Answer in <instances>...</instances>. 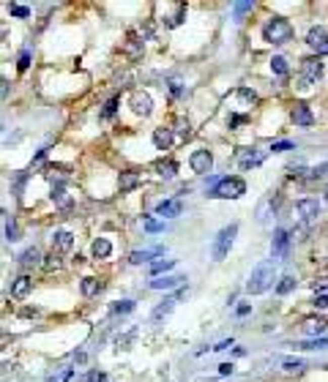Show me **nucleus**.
<instances>
[{
  "mask_svg": "<svg viewBox=\"0 0 328 382\" xmlns=\"http://www.w3.org/2000/svg\"><path fill=\"white\" fill-rule=\"evenodd\" d=\"M246 11H252V3H236V14H246Z\"/></svg>",
  "mask_w": 328,
  "mask_h": 382,
  "instance_id": "09e8293b",
  "label": "nucleus"
},
{
  "mask_svg": "<svg viewBox=\"0 0 328 382\" xmlns=\"http://www.w3.org/2000/svg\"><path fill=\"white\" fill-rule=\"evenodd\" d=\"M238 235V224H227L222 232L216 235V240H213V259H224L227 257V251H230V246H232V238Z\"/></svg>",
  "mask_w": 328,
  "mask_h": 382,
  "instance_id": "20e7f679",
  "label": "nucleus"
},
{
  "mask_svg": "<svg viewBox=\"0 0 328 382\" xmlns=\"http://www.w3.org/2000/svg\"><path fill=\"white\" fill-rule=\"evenodd\" d=\"M162 221H156V219H145V230L148 232H162Z\"/></svg>",
  "mask_w": 328,
  "mask_h": 382,
  "instance_id": "37998d69",
  "label": "nucleus"
},
{
  "mask_svg": "<svg viewBox=\"0 0 328 382\" xmlns=\"http://www.w3.org/2000/svg\"><path fill=\"white\" fill-rule=\"evenodd\" d=\"M46 267H58V254H50V257H46Z\"/></svg>",
  "mask_w": 328,
  "mask_h": 382,
  "instance_id": "864d4df0",
  "label": "nucleus"
},
{
  "mask_svg": "<svg viewBox=\"0 0 328 382\" xmlns=\"http://www.w3.org/2000/svg\"><path fill=\"white\" fill-rule=\"evenodd\" d=\"M301 350H320V347H328V336L323 339H314V341H304V344H296Z\"/></svg>",
  "mask_w": 328,
  "mask_h": 382,
  "instance_id": "f704fd0d",
  "label": "nucleus"
},
{
  "mask_svg": "<svg viewBox=\"0 0 328 382\" xmlns=\"http://www.w3.org/2000/svg\"><path fill=\"white\" fill-rule=\"evenodd\" d=\"M290 36H293V28H290V22L282 17H273L268 25L263 28V38L268 44H285V41H290Z\"/></svg>",
  "mask_w": 328,
  "mask_h": 382,
  "instance_id": "7ed1b4c3",
  "label": "nucleus"
},
{
  "mask_svg": "<svg viewBox=\"0 0 328 382\" xmlns=\"http://www.w3.org/2000/svg\"><path fill=\"white\" fill-rule=\"evenodd\" d=\"M238 164H241V170H252V167H257L260 164L257 150H254V147H244V150L238 153Z\"/></svg>",
  "mask_w": 328,
  "mask_h": 382,
  "instance_id": "ddd939ff",
  "label": "nucleus"
},
{
  "mask_svg": "<svg viewBox=\"0 0 328 382\" xmlns=\"http://www.w3.org/2000/svg\"><path fill=\"white\" fill-rule=\"evenodd\" d=\"M131 110L137 112V115H151V110H153V101H151V96L148 93H143V90H137V93H131Z\"/></svg>",
  "mask_w": 328,
  "mask_h": 382,
  "instance_id": "1a4fd4ad",
  "label": "nucleus"
},
{
  "mask_svg": "<svg viewBox=\"0 0 328 382\" xmlns=\"http://www.w3.org/2000/svg\"><path fill=\"white\" fill-rule=\"evenodd\" d=\"M320 55H328V44L323 46V49H317V58H320Z\"/></svg>",
  "mask_w": 328,
  "mask_h": 382,
  "instance_id": "4d7b16f0",
  "label": "nucleus"
},
{
  "mask_svg": "<svg viewBox=\"0 0 328 382\" xmlns=\"http://www.w3.org/2000/svg\"><path fill=\"white\" fill-rule=\"evenodd\" d=\"M238 96H241V98H246V101H252V104L257 101V93L249 90V88H241V90H238Z\"/></svg>",
  "mask_w": 328,
  "mask_h": 382,
  "instance_id": "c03bdc74",
  "label": "nucleus"
},
{
  "mask_svg": "<svg viewBox=\"0 0 328 382\" xmlns=\"http://www.w3.org/2000/svg\"><path fill=\"white\" fill-rule=\"evenodd\" d=\"M282 366H285V371H301V368H304V360H298V358L293 360V358H290V360H285Z\"/></svg>",
  "mask_w": 328,
  "mask_h": 382,
  "instance_id": "58836bf2",
  "label": "nucleus"
},
{
  "mask_svg": "<svg viewBox=\"0 0 328 382\" xmlns=\"http://www.w3.org/2000/svg\"><path fill=\"white\" fill-rule=\"evenodd\" d=\"M293 120H296V126H304V129H309V126L314 123V115L312 110L306 106L304 101H298L296 106H293Z\"/></svg>",
  "mask_w": 328,
  "mask_h": 382,
  "instance_id": "9d476101",
  "label": "nucleus"
},
{
  "mask_svg": "<svg viewBox=\"0 0 328 382\" xmlns=\"http://www.w3.org/2000/svg\"><path fill=\"white\" fill-rule=\"evenodd\" d=\"M314 309H328V295H317L314 298Z\"/></svg>",
  "mask_w": 328,
  "mask_h": 382,
  "instance_id": "49530a36",
  "label": "nucleus"
},
{
  "mask_svg": "<svg viewBox=\"0 0 328 382\" xmlns=\"http://www.w3.org/2000/svg\"><path fill=\"white\" fill-rule=\"evenodd\" d=\"M156 254H164V249H151V251H131L129 262H131V265H143V262H148L151 257H156Z\"/></svg>",
  "mask_w": 328,
  "mask_h": 382,
  "instance_id": "b1692460",
  "label": "nucleus"
},
{
  "mask_svg": "<svg viewBox=\"0 0 328 382\" xmlns=\"http://www.w3.org/2000/svg\"><path fill=\"white\" fill-rule=\"evenodd\" d=\"M104 379H107L104 371H88V374L82 377V382H104Z\"/></svg>",
  "mask_w": 328,
  "mask_h": 382,
  "instance_id": "ea45409f",
  "label": "nucleus"
},
{
  "mask_svg": "<svg viewBox=\"0 0 328 382\" xmlns=\"http://www.w3.org/2000/svg\"><path fill=\"white\" fill-rule=\"evenodd\" d=\"M172 131H178L180 137H189V120L178 118V120H175V129H172Z\"/></svg>",
  "mask_w": 328,
  "mask_h": 382,
  "instance_id": "e433bc0d",
  "label": "nucleus"
},
{
  "mask_svg": "<svg viewBox=\"0 0 328 382\" xmlns=\"http://www.w3.org/2000/svg\"><path fill=\"white\" fill-rule=\"evenodd\" d=\"M102 290H104V284L99 279H82V295L90 298V295H99Z\"/></svg>",
  "mask_w": 328,
  "mask_h": 382,
  "instance_id": "a878e982",
  "label": "nucleus"
},
{
  "mask_svg": "<svg viewBox=\"0 0 328 382\" xmlns=\"http://www.w3.org/2000/svg\"><path fill=\"white\" fill-rule=\"evenodd\" d=\"M244 120H246L244 115H232V118H230V129H232V126H241Z\"/></svg>",
  "mask_w": 328,
  "mask_h": 382,
  "instance_id": "603ef678",
  "label": "nucleus"
},
{
  "mask_svg": "<svg viewBox=\"0 0 328 382\" xmlns=\"http://www.w3.org/2000/svg\"><path fill=\"white\" fill-rule=\"evenodd\" d=\"M189 164H192V170L197 172V175H208L211 167H213V156H211V150H194V153H192V158H189Z\"/></svg>",
  "mask_w": 328,
  "mask_h": 382,
  "instance_id": "39448f33",
  "label": "nucleus"
},
{
  "mask_svg": "<svg viewBox=\"0 0 328 382\" xmlns=\"http://www.w3.org/2000/svg\"><path fill=\"white\" fill-rule=\"evenodd\" d=\"M118 183H120V191H131V189H137V186H139V175H137V172H120V180H118Z\"/></svg>",
  "mask_w": 328,
  "mask_h": 382,
  "instance_id": "412c9836",
  "label": "nucleus"
},
{
  "mask_svg": "<svg viewBox=\"0 0 328 382\" xmlns=\"http://www.w3.org/2000/svg\"><path fill=\"white\" fill-rule=\"evenodd\" d=\"M44 175H46V180H50V183L55 186V189H58L60 183H63L66 178H69V175H66V172H63V170H55V167H50V170H46Z\"/></svg>",
  "mask_w": 328,
  "mask_h": 382,
  "instance_id": "c85d7f7f",
  "label": "nucleus"
},
{
  "mask_svg": "<svg viewBox=\"0 0 328 382\" xmlns=\"http://www.w3.org/2000/svg\"><path fill=\"white\" fill-rule=\"evenodd\" d=\"M287 246H290V232H287V230H273V243H271L273 259H285Z\"/></svg>",
  "mask_w": 328,
  "mask_h": 382,
  "instance_id": "0eeeda50",
  "label": "nucleus"
},
{
  "mask_svg": "<svg viewBox=\"0 0 328 382\" xmlns=\"http://www.w3.org/2000/svg\"><path fill=\"white\" fill-rule=\"evenodd\" d=\"M183 281H186V276H164V279L151 281V290H172V287L183 284Z\"/></svg>",
  "mask_w": 328,
  "mask_h": 382,
  "instance_id": "f3484780",
  "label": "nucleus"
},
{
  "mask_svg": "<svg viewBox=\"0 0 328 382\" xmlns=\"http://www.w3.org/2000/svg\"><path fill=\"white\" fill-rule=\"evenodd\" d=\"M271 150H273V153H285V150H293V142H276V145L271 147Z\"/></svg>",
  "mask_w": 328,
  "mask_h": 382,
  "instance_id": "de8ad7c7",
  "label": "nucleus"
},
{
  "mask_svg": "<svg viewBox=\"0 0 328 382\" xmlns=\"http://www.w3.org/2000/svg\"><path fill=\"white\" fill-rule=\"evenodd\" d=\"M134 311V300H120V303L112 306V314H129Z\"/></svg>",
  "mask_w": 328,
  "mask_h": 382,
  "instance_id": "c9c22d12",
  "label": "nucleus"
},
{
  "mask_svg": "<svg viewBox=\"0 0 328 382\" xmlns=\"http://www.w3.org/2000/svg\"><path fill=\"white\" fill-rule=\"evenodd\" d=\"M74 360H77V363H85V360H88V355H85V352H79V355H74Z\"/></svg>",
  "mask_w": 328,
  "mask_h": 382,
  "instance_id": "6e6d98bb",
  "label": "nucleus"
},
{
  "mask_svg": "<svg viewBox=\"0 0 328 382\" xmlns=\"http://www.w3.org/2000/svg\"><path fill=\"white\" fill-rule=\"evenodd\" d=\"M271 71L276 74V77H282V79H285V77H287V71H290V69H287V60L276 55V58L271 60Z\"/></svg>",
  "mask_w": 328,
  "mask_h": 382,
  "instance_id": "c756f323",
  "label": "nucleus"
},
{
  "mask_svg": "<svg viewBox=\"0 0 328 382\" xmlns=\"http://www.w3.org/2000/svg\"><path fill=\"white\" fill-rule=\"evenodd\" d=\"M301 74H304V82H317L323 77V60L320 58H306L301 63Z\"/></svg>",
  "mask_w": 328,
  "mask_h": 382,
  "instance_id": "423d86ee",
  "label": "nucleus"
},
{
  "mask_svg": "<svg viewBox=\"0 0 328 382\" xmlns=\"http://www.w3.org/2000/svg\"><path fill=\"white\" fill-rule=\"evenodd\" d=\"M230 371H232V363H222V366H219V374H222V377H227Z\"/></svg>",
  "mask_w": 328,
  "mask_h": 382,
  "instance_id": "3c124183",
  "label": "nucleus"
},
{
  "mask_svg": "<svg viewBox=\"0 0 328 382\" xmlns=\"http://www.w3.org/2000/svg\"><path fill=\"white\" fill-rule=\"evenodd\" d=\"M175 267V259H156V262H151V276H159V273H167Z\"/></svg>",
  "mask_w": 328,
  "mask_h": 382,
  "instance_id": "bb28decb",
  "label": "nucleus"
},
{
  "mask_svg": "<svg viewBox=\"0 0 328 382\" xmlns=\"http://www.w3.org/2000/svg\"><path fill=\"white\" fill-rule=\"evenodd\" d=\"M293 287H296V279H293V276H282V279H279V284H276V292L279 295H287Z\"/></svg>",
  "mask_w": 328,
  "mask_h": 382,
  "instance_id": "473e14b6",
  "label": "nucleus"
},
{
  "mask_svg": "<svg viewBox=\"0 0 328 382\" xmlns=\"http://www.w3.org/2000/svg\"><path fill=\"white\" fill-rule=\"evenodd\" d=\"M115 112H118V98H110V101L104 104V110H102V120L115 118Z\"/></svg>",
  "mask_w": 328,
  "mask_h": 382,
  "instance_id": "72a5a7b5",
  "label": "nucleus"
},
{
  "mask_svg": "<svg viewBox=\"0 0 328 382\" xmlns=\"http://www.w3.org/2000/svg\"><path fill=\"white\" fill-rule=\"evenodd\" d=\"M227 347H232V339H224V341H219V344L213 347V350H216V352H222V350H227Z\"/></svg>",
  "mask_w": 328,
  "mask_h": 382,
  "instance_id": "8fccbe9b",
  "label": "nucleus"
},
{
  "mask_svg": "<svg viewBox=\"0 0 328 382\" xmlns=\"http://www.w3.org/2000/svg\"><path fill=\"white\" fill-rule=\"evenodd\" d=\"M325 199H328V186H325Z\"/></svg>",
  "mask_w": 328,
  "mask_h": 382,
  "instance_id": "13d9d810",
  "label": "nucleus"
},
{
  "mask_svg": "<svg viewBox=\"0 0 328 382\" xmlns=\"http://www.w3.org/2000/svg\"><path fill=\"white\" fill-rule=\"evenodd\" d=\"M90 251H93V257H96V259H104V257H110V254H112V246H110V240H107V238H96V240H93V246H90Z\"/></svg>",
  "mask_w": 328,
  "mask_h": 382,
  "instance_id": "a211bd4d",
  "label": "nucleus"
},
{
  "mask_svg": "<svg viewBox=\"0 0 328 382\" xmlns=\"http://www.w3.org/2000/svg\"><path fill=\"white\" fill-rule=\"evenodd\" d=\"M271 284H273V262H260V265L252 270L249 281H246V292L260 295V292L268 290Z\"/></svg>",
  "mask_w": 328,
  "mask_h": 382,
  "instance_id": "f257e3e1",
  "label": "nucleus"
},
{
  "mask_svg": "<svg viewBox=\"0 0 328 382\" xmlns=\"http://www.w3.org/2000/svg\"><path fill=\"white\" fill-rule=\"evenodd\" d=\"M126 55L129 58H143V41H139L137 36H129V41H126Z\"/></svg>",
  "mask_w": 328,
  "mask_h": 382,
  "instance_id": "393cba45",
  "label": "nucleus"
},
{
  "mask_svg": "<svg viewBox=\"0 0 328 382\" xmlns=\"http://www.w3.org/2000/svg\"><path fill=\"white\" fill-rule=\"evenodd\" d=\"M30 287H33V281L28 276H19V279H14V284H11V295H14V298H25V295L30 292Z\"/></svg>",
  "mask_w": 328,
  "mask_h": 382,
  "instance_id": "aec40b11",
  "label": "nucleus"
},
{
  "mask_svg": "<svg viewBox=\"0 0 328 382\" xmlns=\"http://www.w3.org/2000/svg\"><path fill=\"white\" fill-rule=\"evenodd\" d=\"M306 44L314 46V49H323V46L328 44V30L320 28V25H314V28L306 33Z\"/></svg>",
  "mask_w": 328,
  "mask_h": 382,
  "instance_id": "9b49d317",
  "label": "nucleus"
},
{
  "mask_svg": "<svg viewBox=\"0 0 328 382\" xmlns=\"http://www.w3.org/2000/svg\"><path fill=\"white\" fill-rule=\"evenodd\" d=\"M38 262H41V251H38V246L25 249L22 257H19V265H22V267H30V265H38Z\"/></svg>",
  "mask_w": 328,
  "mask_h": 382,
  "instance_id": "6ab92c4d",
  "label": "nucleus"
},
{
  "mask_svg": "<svg viewBox=\"0 0 328 382\" xmlns=\"http://www.w3.org/2000/svg\"><path fill=\"white\" fill-rule=\"evenodd\" d=\"M71 246H74V235L71 232L60 230L52 235V254H66V251H71Z\"/></svg>",
  "mask_w": 328,
  "mask_h": 382,
  "instance_id": "6e6552de",
  "label": "nucleus"
},
{
  "mask_svg": "<svg viewBox=\"0 0 328 382\" xmlns=\"http://www.w3.org/2000/svg\"><path fill=\"white\" fill-rule=\"evenodd\" d=\"M183 19H186V6H178V11L167 19V28H178V25H183Z\"/></svg>",
  "mask_w": 328,
  "mask_h": 382,
  "instance_id": "2f4dec72",
  "label": "nucleus"
},
{
  "mask_svg": "<svg viewBox=\"0 0 328 382\" xmlns=\"http://www.w3.org/2000/svg\"><path fill=\"white\" fill-rule=\"evenodd\" d=\"M153 170H156L162 178H175L178 164H175V161H164V158H162V161H156V164H153Z\"/></svg>",
  "mask_w": 328,
  "mask_h": 382,
  "instance_id": "4be33fe9",
  "label": "nucleus"
},
{
  "mask_svg": "<svg viewBox=\"0 0 328 382\" xmlns=\"http://www.w3.org/2000/svg\"><path fill=\"white\" fill-rule=\"evenodd\" d=\"M172 309H175V298H164L162 303H159L156 309L151 311V317H153V319H156V322H159V319L170 317V314H172Z\"/></svg>",
  "mask_w": 328,
  "mask_h": 382,
  "instance_id": "dca6fc26",
  "label": "nucleus"
},
{
  "mask_svg": "<svg viewBox=\"0 0 328 382\" xmlns=\"http://www.w3.org/2000/svg\"><path fill=\"white\" fill-rule=\"evenodd\" d=\"M246 194V183L241 178H222V183H216L208 191V197L213 199H238Z\"/></svg>",
  "mask_w": 328,
  "mask_h": 382,
  "instance_id": "f03ea898",
  "label": "nucleus"
},
{
  "mask_svg": "<svg viewBox=\"0 0 328 382\" xmlns=\"http://www.w3.org/2000/svg\"><path fill=\"white\" fill-rule=\"evenodd\" d=\"M30 66V49H22V55H19V63H17V69L19 71H25Z\"/></svg>",
  "mask_w": 328,
  "mask_h": 382,
  "instance_id": "79ce46f5",
  "label": "nucleus"
},
{
  "mask_svg": "<svg viewBox=\"0 0 328 382\" xmlns=\"http://www.w3.org/2000/svg\"><path fill=\"white\" fill-rule=\"evenodd\" d=\"M170 90H172V96H180V82H170Z\"/></svg>",
  "mask_w": 328,
  "mask_h": 382,
  "instance_id": "5fc2aeb1",
  "label": "nucleus"
},
{
  "mask_svg": "<svg viewBox=\"0 0 328 382\" xmlns=\"http://www.w3.org/2000/svg\"><path fill=\"white\" fill-rule=\"evenodd\" d=\"M9 14L17 17V19H28L30 17V9H28V6H22V3H11L9 6Z\"/></svg>",
  "mask_w": 328,
  "mask_h": 382,
  "instance_id": "7c9ffc66",
  "label": "nucleus"
},
{
  "mask_svg": "<svg viewBox=\"0 0 328 382\" xmlns=\"http://www.w3.org/2000/svg\"><path fill=\"white\" fill-rule=\"evenodd\" d=\"M325 325H328V322H323V319H306V322H304V331L309 333V336H317V333L325 331Z\"/></svg>",
  "mask_w": 328,
  "mask_h": 382,
  "instance_id": "cd10ccee",
  "label": "nucleus"
},
{
  "mask_svg": "<svg viewBox=\"0 0 328 382\" xmlns=\"http://www.w3.org/2000/svg\"><path fill=\"white\" fill-rule=\"evenodd\" d=\"M306 167H290V178H306Z\"/></svg>",
  "mask_w": 328,
  "mask_h": 382,
  "instance_id": "a18cd8bd",
  "label": "nucleus"
},
{
  "mask_svg": "<svg viewBox=\"0 0 328 382\" xmlns=\"http://www.w3.org/2000/svg\"><path fill=\"white\" fill-rule=\"evenodd\" d=\"M134 336H137V331H131V333H126V336H120V339H118V347H120V350H129V344L134 341Z\"/></svg>",
  "mask_w": 328,
  "mask_h": 382,
  "instance_id": "a19ab883",
  "label": "nucleus"
},
{
  "mask_svg": "<svg viewBox=\"0 0 328 382\" xmlns=\"http://www.w3.org/2000/svg\"><path fill=\"white\" fill-rule=\"evenodd\" d=\"M153 145L159 147V150H170V145H172V129H156L153 131Z\"/></svg>",
  "mask_w": 328,
  "mask_h": 382,
  "instance_id": "2eb2a0df",
  "label": "nucleus"
},
{
  "mask_svg": "<svg viewBox=\"0 0 328 382\" xmlns=\"http://www.w3.org/2000/svg\"><path fill=\"white\" fill-rule=\"evenodd\" d=\"M296 207H298V216H301V219H314V216H320V202H317V199H301Z\"/></svg>",
  "mask_w": 328,
  "mask_h": 382,
  "instance_id": "f8f14e48",
  "label": "nucleus"
},
{
  "mask_svg": "<svg viewBox=\"0 0 328 382\" xmlns=\"http://www.w3.org/2000/svg\"><path fill=\"white\" fill-rule=\"evenodd\" d=\"M180 210H183V207H180L178 199H164V202L156 205V213H159V216H167V219L180 216Z\"/></svg>",
  "mask_w": 328,
  "mask_h": 382,
  "instance_id": "4468645a",
  "label": "nucleus"
},
{
  "mask_svg": "<svg viewBox=\"0 0 328 382\" xmlns=\"http://www.w3.org/2000/svg\"><path fill=\"white\" fill-rule=\"evenodd\" d=\"M50 197H52V202H55L58 207H63V210H66V207H71V197L66 194V189H63V186L52 189V194H50Z\"/></svg>",
  "mask_w": 328,
  "mask_h": 382,
  "instance_id": "5701e85b",
  "label": "nucleus"
},
{
  "mask_svg": "<svg viewBox=\"0 0 328 382\" xmlns=\"http://www.w3.org/2000/svg\"><path fill=\"white\" fill-rule=\"evenodd\" d=\"M6 240H11V243H14V240H19V230L14 224H11V221H6Z\"/></svg>",
  "mask_w": 328,
  "mask_h": 382,
  "instance_id": "4c0bfd02",
  "label": "nucleus"
}]
</instances>
